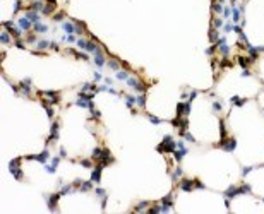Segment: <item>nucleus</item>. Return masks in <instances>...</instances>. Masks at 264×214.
<instances>
[{
    "instance_id": "1",
    "label": "nucleus",
    "mask_w": 264,
    "mask_h": 214,
    "mask_svg": "<svg viewBox=\"0 0 264 214\" xmlns=\"http://www.w3.org/2000/svg\"><path fill=\"white\" fill-rule=\"evenodd\" d=\"M19 163H21V158H14V159H10V161H9V171L12 173V176H14L16 180L22 182V180H24V175H22V170L19 168Z\"/></svg>"
},
{
    "instance_id": "2",
    "label": "nucleus",
    "mask_w": 264,
    "mask_h": 214,
    "mask_svg": "<svg viewBox=\"0 0 264 214\" xmlns=\"http://www.w3.org/2000/svg\"><path fill=\"white\" fill-rule=\"evenodd\" d=\"M2 26L9 31L10 34H12V38H16V39L22 38V29H21L19 26H14V22H12V21H5V22H2Z\"/></svg>"
},
{
    "instance_id": "3",
    "label": "nucleus",
    "mask_w": 264,
    "mask_h": 214,
    "mask_svg": "<svg viewBox=\"0 0 264 214\" xmlns=\"http://www.w3.org/2000/svg\"><path fill=\"white\" fill-rule=\"evenodd\" d=\"M62 197V194L60 192H57V194H52V195H45V202H47V205H48V209L52 211V213H55L57 211V204H59V199Z\"/></svg>"
},
{
    "instance_id": "4",
    "label": "nucleus",
    "mask_w": 264,
    "mask_h": 214,
    "mask_svg": "<svg viewBox=\"0 0 264 214\" xmlns=\"http://www.w3.org/2000/svg\"><path fill=\"white\" fill-rule=\"evenodd\" d=\"M26 159H33V161H38V163H41V165H45V163H48L50 161V151L48 149H43L39 154H29L26 156Z\"/></svg>"
},
{
    "instance_id": "5",
    "label": "nucleus",
    "mask_w": 264,
    "mask_h": 214,
    "mask_svg": "<svg viewBox=\"0 0 264 214\" xmlns=\"http://www.w3.org/2000/svg\"><path fill=\"white\" fill-rule=\"evenodd\" d=\"M107 156H110V151H108V149H105V147H94V149H93L91 158H93V161H94V163H99V161H101V159H105Z\"/></svg>"
},
{
    "instance_id": "6",
    "label": "nucleus",
    "mask_w": 264,
    "mask_h": 214,
    "mask_svg": "<svg viewBox=\"0 0 264 214\" xmlns=\"http://www.w3.org/2000/svg\"><path fill=\"white\" fill-rule=\"evenodd\" d=\"M59 128H60L59 122H53V123H52V127H50V136H48V139H47V146L52 144L53 141H59Z\"/></svg>"
},
{
    "instance_id": "7",
    "label": "nucleus",
    "mask_w": 264,
    "mask_h": 214,
    "mask_svg": "<svg viewBox=\"0 0 264 214\" xmlns=\"http://www.w3.org/2000/svg\"><path fill=\"white\" fill-rule=\"evenodd\" d=\"M93 62H94V65L98 68H101V67H105L107 65V57H105V51L99 48L96 53H94V58H93Z\"/></svg>"
},
{
    "instance_id": "8",
    "label": "nucleus",
    "mask_w": 264,
    "mask_h": 214,
    "mask_svg": "<svg viewBox=\"0 0 264 214\" xmlns=\"http://www.w3.org/2000/svg\"><path fill=\"white\" fill-rule=\"evenodd\" d=\"M39 96H47V98H50L52 101V105H59L60 103V93L59 91H41L39 93Z\"/></svg>"
},
{
    "instance_id": "9",
    "label": "nucleus",
    "mask_w": 264,
    "mask_h": 214,
    "mask_svg": "<svg viewBox=\"0 0 264 214\" xmlns=\"http://www.w3.org/2000/svg\"><path fill=\"white\" fill-rule=\"evenodd\" d=\"M125 82H127V86H129V88L136 89V91H139V93H144V91H146V88H144V86L141 84V81H139L137 77H129L127 81H125Z\"/></svg>"
},
{
    "instance_id": "10",
    "label": "nucleus",
    "mask_w": 264,
    "mask_h": 214,
    "mask_svg": "<svg viewBox=\"0 0 264 214\" xmlns=\"http://www.w3.org/2000/svg\"><path fill=\"white\" fill-rule=\"evenodd\" d=\"M60 26H62V29L65 31L67 34H77V29H79V28L74 24V21H64Z\"/></svg>"
},
{
    "instance_id": "11",
    "label": "nucleus",
    "mask_w": 264,
    "mask_h": 214,
    "mask_svg": "<svg viewBox=\"0 0 264 214\" xmlns=\"http://www.w3.org/2000/svg\"><path fill=\"white\" fill-rule=\"evenodd\" d=\"M17 26H19L22 31H31V29H33V22H31L26 16H22V17L17 19Z\"/></svg>"
},
{
    "instance_id": "12",
    "label": "nucleus",
    "mask_w": 264,
    "mask_h": 214,
    "mask_svg": "<svg viewBox=\"0 0 264 214\" xmlns=\"http://www.w3.org/2000/svg\"><path fill=\"white\" fill-rule=\"evenodd\" d=\"M220 147H221L223 151L232 153V151H235V147H237V141H235V139H226V141H223V142L220 144Z\"/></svg>"
},
{
    "instance_id": "13",
    "label": "nucleus",
    "mask_w": 264,
    "mask_h": 214,
    "mask_svg": "<svg viewBox=\"0 0 264 214\" xmlns=\"http://www.w3.org/2000/svg\"><path fill=\"white\" fill-rule=\"evenodd\" d=\"M101 170H103L101 165H98L96 168H91V180H93L94 183H99V182H101Z\"/></svg>"
},
{
    "instance_id": "14",
    "label": "nucleus",
    "mask_w": 264,
    "mask_h": 214,
    "mask_svg": "<svg viewBox=\"0 0 264 214\" xmlns=\"http://www.w3.org/2000/svg\"><path fill=\"white\" fill-rule=\"evenodd\" d=\"M67 53H69V55H74L76 58L84 60L86 63H88L89 60H91V58H89V55H88V51H86V53H82V51H77V50H74V48H69V50H67Z\"/></svg>"
},
{
    "instance_id": "15",
    "label": "nucleus",
    "mask_w": 264,
    "mask_h": 214,
    "mask_svg": "<svg viewBox=\"0 0 264 214\" xmlns=\"http://www.w3.org/2000/svg\"><path fill=\"white\" fill-rule=\"evenodd\" d=\"M91 190H94V182L89 178L88 182L86 180H82L81 185H79V192H91Z\"/></svg>"
},
{
    "instance_id": "16",
    "label": "nucleus",
    "mask_w": 264,
    "mask_h": 214,
    "mask_svg": "<svg viewBox=\"0 0 264 214\" xmlns=\"http://www.w3.org/2000/svg\"><path fill=\"white\" fill-rule=\"evenodd\" d=\"M194 187H196V182H194V180H187V178H184V180L180 182V190L190 192V190H192Z\"/></svg>"
},
{
    "instance_id": "17",
    "label": "nucleus",
    "mask_w": 264,
    "mask_h": 214,
    "mask_svg": "<svg viewBox=\"0 0 264 214\" xmlns=\"http://www.w3.org/2000/svg\"><path fill=\"white\" fill-rule=\"evenodd\" d=\"M33 31H34V33H39V34H47V33L50 31V28L39 21V22H36V24H33Z\"/></svg>"
},
{
    "instance_id": "18",
    "label": "nucleus",
    "mask_w": 264,
    "mask_h": 214,
    "mask_svg": "<svg viewBox=\"0 0 264 214\" xmlns=\"http://www.w3.org/2000/svg\"><path fill=\"white\" fill-rule=\"evenodd\" d=\"M45 0H39V2H31L29 7H26V10H36V12H41V10L45 9Z\"/></svg>"
},
{
    "instance_id": "19",
    "label": "nucleus",
    "mask_w": 264,
    "mask_h": 214,
    "mask_svg": "<svg viewBox=\"0 0 264 214\" xmlns=\"http://www.w3.org/2000/svg\"><path fill=\"white\" fill-rule=\"evenodd\" d=\"M24 16H26V17H28L33 24L39 22V17H41V16H39V12H36V10H26V14H24Z\"/></svg>"
},
{
    "instance_id": "20",
    "label": "nucleus",
    "mask_w": 264,
    "mask_h": 214,
    "mask_svg": "<svg viewBox=\"0 0 264 214\" xmlns=\"http://www.w3.org/2000/svg\"><path fill=\"white\" fill-rule=\"evenodd\" d=\"M77 188L74 187V183H67V185H62V188H60V194L62 195H69V194H74Z\"/></svg>"
},
{
    "instance_id": "21",
    "label": "nucleus",
    "mask_w": 264,
    "mask_h": 214,
    "mask_svg": "<svg viewBox=\"0 0 264 214\" xmlns=\"http://www.w3.org/2000/svg\"><path fill=\"white\" fill-rule=\"evenodd\" d=\"M55 10H57V4H45V9L41 10V14L43 16H52Z\"/></svg>"
},
{
    "instance_id": "22",
    "label": "nucleus",
    "mask_w": 264,
    "mask_h": 214,
    "mask_svg": "<svg viewBox=\"0 0 264 214\" xmlns=\"http://www.w3.org/2000/svg\"><path fill=\"white\" fill-rule=\"evenodd\" d=\"M124 99H125V106H127L129 110H132V111H134V105H136V96H132V94H125V96H124Z\"/></svg>"
},
{
    "instance_id": "23",
    "label": "nucleus",
    "mask_w": 264,
    "mask_h": 214,
    "mask_svg": "<svg viewBox=\"0 0 264 214\" xmlns=\"http://www.w3.org/2000/svg\"><path fill=\"white\" fill-rule=\"evenodd\" d=\"M50 46H52V41H48V39H39L38 43H36V48H38V50H41V51L48 50Z\"/></svg>"
},
{
    "instance_id": "24",
    "label": "nucleus",
    "mask_w": 264,
    "mask_h": 214,
    "mask_svg": "<svg viewBox=\"0 0 264 214\" xmlns=\"http://www.w3.org/2000/svg\"><path fill=\"white\" fill-rule=\"evenodd\" d=\"M77 36L76 34H64V36H60V41H67V43H70V45H74V43H77Z\"/></svg>"
},
{
    "instance_id": "25",
    "label": "nucleus",
    "mask_w": 264,
    "mask_h": 214,
    "mask_svg": "<svg viewBox=\"0 0 264 214\" xmlns=\"http://www.w3.org/2000/svg\"><path fill=\"white\" fill-rule=\"evenodd\" d=\"M129 77H130V76H129L127 70H122V68H120V70L115 72V79H117V81H127Z\"/></svg>"
},
{
    "instance_id": "26",
    "label": "nucleus",
    "mask_w": 264,
    "mask_h": 214,
    "mask_svg": "<svg viewBox=\"0 0 264 214\" xmlns=\"http://www.w3.org/2000/svg\"><path fill=\"white\" fill-rule=\"evenodd\" d=\"M107 67L108 68H112V70H120V63H118V60H115V58H110V60H107Z\"/></svg>"
},
{
    "instance_id": "27",
    "label": "nucleus",
    "mask_w": 264,
    "mask_h": 214,
    "mask_svg": "<svg viewBox=\"0 0 264 214\" xmlns=\"http://www.w3.org/2000/svg\"><path fill=\"white\" fill-rule=\"evenodd\" d=\"M38 41H39V39H38V36H36V33H34V31L26 34V43H29V45H36Z\"/></svg>"
},
{
    "instance_id": "28",
    "label": "nucleus",
    "mask_w": 264,
    "mask_h": 214,
    "mask_svg": "<svg viewBox=\"0 0 264 214\" xmlns=\"http://www.w3.org/2000/svg\"><path fill=\"white\" fill-rule=\"evenodd\" d=\"M10 34L9 31H2V34H0V41H2V45H9L10 43Z\"/></svg>"
},
{
    "instance_id": "29",
    "label": "nucleus",
    "mask_w": 264,
    "mask_h": 214,
    "mask_svg": "<svg viewBox=\"0 0 264 214\" xmlns=\"http://www.w3.org/2000/svg\"><path fill=\"white\" fill-rule=\"evenodd\" d=\"M240 12H242V10H238L237 7H232V19H233L235 24L240 22Z\"/></svg>"
},
{
    "instance_id": "30",
    "label": "nucleus",
    "mask_w": 264,
    "mask_h": 214,
    "mask_svg": "<svg viewBox=\"0 0 264 214\" xmlns=\"http://www.w3.org/2000/svg\"><path fill=\"white\" fill-rule=\"evenodd\" d=\"M136 105L139 108H144L146 106V96L144 94H139V96H136Z\"/></svg>"
},
{
    "instance_id": "31",
    "label": "nucleus",
    "mask_w": 264,
    "mask_h": 214,
    "mask_svg": "<svg viewBox=\"0 0 264 214\" xmlns=\"http://www.w3.org/2000/svg\"><path fill=\"white\" fill-rule=\"evenodd\" d=\"M93 158L91 159H79V165L82 166V168H93Z\"/></svg>"
},
{
    "instance_id": "32",
    "label": "nucleus",
    "mask_w": 264,
    "mask_h": 214,
    "mask_svg": "<svg viewBox=\"0 0 264 214\" xmlns=\"http://www.w3.org/2000/svg\"><path fill=\"white\" fill-rule=\"evenodd\" d=\"M43 168H45V171H47V173H50V175H53V173L57 171V166H53L52 163H45V165H43Z\"/></svg>"
},
{
    "instance_id": "33",
    "label": "nucleus",
    "mask_w": 264,
    "mask_h": 214,
    "mask_svg": "<svg viewBox=\"0 0 264 214\" xmlns=\"http://www.w3.org/2000/svg\"><path fill=\"white\" fill-rule=\"evenodd\" d=\"M64 17H65V12H57V14H53V21H55V22H64Z\"/></svg>"
},
{
    "instance_id": "34",
    "label": "nucleus",
    "mask_w": 264,
    "mask_h": 214,
    "mask_svg": "<svg viewBox=\"0 0 264 214\" xmlns=\"http://www.w3.org/2000/svg\"><path fill=\"white\" fill-rule=\"evenodd\" d=\"M103 79H105V77H103V74H101L99 70H96V72L93 74V82H101Z\"/></svg>"
},
{
    "instance_id": "35",
    "label": "nucleus",
    "mask_w": 264,
    "mask_h": 214,
    "mask_svg": "<svg viewBox=\"0 0 264 214\" xmlns=\"http://www.w3.org/2000/svg\"><path fill=\"white\" fill-rule=\"evenodd\" d=\"M147 213H149V214L163 213V207H161V205H153V207H149V209H147Z\"/></svg>"
},
{
    "instance_id": "36",
    "label": "nucleus",
    "mask_w": 264,
    "mask_h": 214,
    "mask_svg": "<svg viewBox=\"0 0 264 214\" xmlns=\"http://www.w3.org/2000/svg\"><path fill=\"white\" fill-rule=\"evenodd\" d=\"M89 111H91V118H89V120H99L101 113H99L96 108H93V110H89Z\"/></svg>"
},
{
    "instance_id": "37",
    "label": "nucleus",
    "mask_w": 264,
    "mask_h": 214,
    "mask_svg": "<svg viewBox=\"0 0 264 214\" xmlns=\"http://www.w3.org/2000/svg\"><path fill=\"white\" fill-rule=\"evenodd\" d=\"M147 205H149V202H147V200H142V202H139V204L134 207V211H142V209H146Z\"/></svg>"
},
{
    "instance_id": "38",
    "label": "nucleus",
    "mask_w": 264,
    "mask_h": 214,
    "mask_svg": "<svg viewBox=\"0 0 264 214\" xmlns=\"http://www.w3.org/2000/svg\"><path fill=\"white\" fill-rule=\"evenodd\" d=\"M94 194L98 195V197H105V195H107V190L101 188V187H94Z\"/></svg>"
},
{
    "instance_id": "39",
    "label": "nucleus",
    "mask_w": 264,
    "mask_h": 214,
    "mask_svg": "<svg viewBox=\"0 0 264 214\" xmlns=\"http://www.w3.org/2000/svg\"><path fill=\"white\" fill-rule=\"evenodd\" d=\"M14 45H16V46H17L19 50H26V43H24V41H22L21 38L16 39V41H14Z\"/></svg>"
},
{
    "instance_id": "40",
    "label": "nucleus",
    "mask_w": 264,
    "mask_h": 214,
    "mask_svg": "<svg viewBox=\"0 0 264 214\" xmlns=\"http://www.w3.org/2000/svg\"><path fill=\"white\" fill-rule=\"evenodd\" d=\"M86 43H88V39H86V38H79L76 45H77L81 50H84V48H86Z\"/></svg>"
},
{
    "instance_id": "41",
    "label": "nucleus",
    "mask_w": 264,
    "mask_h": 214,
    "mask_svg": "<svg viewBox=\"0 0 264 214\" xmlns=\"http://www.w3.org/2000/svg\"><path fill=\"white\" fill-rule=\"evenodd\" d=\"M213 10H215L216 14H220V12H223V5H221L220 2H215V4H213Z\"/></svg>"
},
{
    "instance_id": "42",
    "label": "nucleus",
    "mask_w": 264,
    "mask_h": 214,
    "mask_svg": "<svg viewBox=\"0 0 264 214\" xmlns=\"http://www.w3.org/2000/svg\"><path fill=\"white\" fill-rule=\"evenodd\" d=\"M232 103L240 106V105H244V103H245V99H242V98H238V96H233V98H232Z\"/></svg>"
},
{
    "instance_id": "43",
    "label": "nucleus",
    "mask_w": 264,
    "mask_h": 214,
    "mask_svg": "<svg viewBox=\"0 0 264 214\" xmlns=\"http://www.w3.org/2000/svg\"><path fill=\"white\" fill-rule=\"evenodd\" d=\"M223 31H225V33L233 31V24H232V22H225V24H223Z\"/></svg>"
},
{
    "instance_id": "44",
    "label": "nucleus",
    "mask_w": 264,
    "mask_h": 214,
    "mask_svg": "<svg viewBox=\"0 0 264 214\" xmlns=\"http://www.w3.org/2000/svg\"><path fill=\"white\" fill-rule=\"evenodd\" d=\"M223 16L228 19V17L232 16V7H223Z\"/></svg>"
},
{
    "instance_id": "45",
    "label": "nucleus",
    "mask_w": 264,
    "mask_h": 214,
    "mask_svg": "<svg viewBox=\"0 0 264 214\" xmlns=\"http://www.w3.org/2000/svg\"><path fill=\"white\" fill-rule=\"evenodd\" d=\"M149 122H151V123H155V125H158V123H161V120H160V118H156V117H153V115H149Z\"/></svg>"
},
{
    "instance_id": "46",
    "label": "nucleus",
    "mask_w": 264,
    "mask_h": 214,
    "mask_svg": "<svg viewBox=\"0 0 264 214\" xmlns=\"http://www.w3.org/2000/svg\"><path fill=\"white\" fill-rule=\"evenodd\" d=\"M59 154H60V158H67V151H65V147H62V146L59 147Z\"/></svg>"
},
{
    "instance_id": "47",
    "label": "nucleus",
    "mask_w": 264,
    "mask_h": 214,
    "mask_svg": "<svg viewBox=\"0 0 264 214\" xmlns=\"http://www.w3.org/2000/svg\"><path fill=\"white\" fill-rule=\"evenodd\" d=\"M221 108H223V105H221V103H218V101H216V103H213V110H215V111H221Z\"/></svg>"
},
{
    "instance_id": "48",
    "label": "nucleus",
    "mask_w": 264,
    "mask_h": 214,
    "mask_svg": "<svg viewBox=\"0 0 264 214\" xmlns=\"http://www.w3.org/2000/svg\"><path fill=\"white\" fill-rule=\"evenodd\" d=\"M182 173H184V171H182L180 168H177V170H175V173H173V176H172V178H173V180H177L178 176H182Z\"/></svg>"
},
{
    "instance_id": "49",
    "label": "nucleus",
    "mask_w": 264,
    "mask_h": 214,
    "mask_svg": "<svg viewBox=\"0 0 264 214\" xmlns=\"http://www.w3.org/2000/svg\"><path fill=\"white\" fill-rule=\"evenodd\" d=\"M107 202H108V197H107V195H105V197H101V209H103V211L107 209Z\"/></svg>"
},
{
    "instance_id": "50",
    "label": "nucleus",
    "mask_w": 264,
    "mask_h": 214,
    "mask_svg": "<svg viewBox=\"0 0 264 214\" xmlns=\"http://www.w3.org/2000/svg\"><path fill=\"white\" fill-rule=\"evenodd\" d=\"M50 48L53 50V51H59V50H60V45L57 43V41H52V46H50Z\"/></svg>"
},
{
    "instance_id": "51",
    "label": "nucleus",
    "mask_w": 264,
    "mask_h": 214,
    "mask_svg": "<svg viewBox=\"0 0 264 214\" xmlns=\"http://www.w3.org/2000/svg\"><path fill=\"white\" fill-rule=\"evenodd\" d=\"M252 170H254L252 166H245V168H244V173H242V175H244V176H247L249 173H250V171H252Z\"/></svg>"
},
{
    "instance_id": "52",
    "label": "nucleus",
    "mask_w": 264,
    "mask_h": 214,
    "mask_svg": "<svg viewBox=\"0 0 264 214\" xmlns=\"http://www.w3.org/2000/svg\"><path fill=\"white\" fill-rule=\"evenodd\" d=\"M213 26H215V28H221V26H223V21H221V19H215V24H213Z\"/></svg>"
},
{
    "instance_id": "53",
    "label": "nucleus",
    "mask_w": 264,
    "mask_h": 214,
    "mask_svg": "<svg viewBox=\"0 0 264 214\" xmlns=\"http://www.w3.org/2000/svg\"><path fill=\"white\" fill-rule=\"evenodd\" d=\"M103 81H105V84H107V86H112V84H113V79H112V77H105Z\"/></svg>"
},
{
    "instance_id": "54",
    "label": "nucleus",
    "mask_w": 264,
    "mask_h": 214,
    "mask_svg": "<svg viewBox=\"0 0 264 214\" xmlns=\"http://www.w3.org/2000/svg\"><path fill=\"white\" fill-rule=\"evenodd\" d=\"M31 2H39V0H31Z\"/></svg>"
}]
</instances>
